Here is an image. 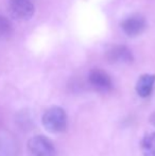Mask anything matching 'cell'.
Here are the masks:
<instances>
[{
	"instance_id": "obj_8",
	"label": "cell",
	"mask_w": 155,
	"mask_h": 156,
	"mask_svg": "<svg viewBox=\"0 0 155 156\" xmlns=\"http://www.w3.org/2000/svg\"><path fill=\"white\" fill-rule=\"evenodd\" d=\"M155 84V76L154 74L146 73L143 74L140 78L138 79L136 83V93L141 98H147L151 94L153 87Z\"/></svg>"
},
{
	"instance_id": "obj_2",
	"label": "cell",
	"mask_w": 155,
	"mask_h": 156,
	"mask_svg": "<svg viewBox=\"0 0 155 156\" xmlns=\"http://www.w3.org/2000/svg\"><path fill=\"white\" fill-rule=\"evenodd\" d=\"M30 156H56V149L48 137L36 135L30 138L27 144Z\"/></svg>"
},
{
	"instance_id": "obj_3",
	"label": "cell",
	"mask_w": 155,
	"mask_h": 156,
	"mask_svg": "<svg viewBox=\"0 0 155 156\" xmlns=\"http://www.w3.org/2000/svg\"><path fill=\"white\" fill-rule=\"evenodd\" d=\"M10 12L18 20H29L35 12L33 3L30 0H10Z\"/></svg>"
},
{
	"instance_id": "obj_5",
	"label": "cell",
	"mask_w": 155,
	"mask_h": 156,
	"mask_svg": "<svg viewBox=\"0 0 155 156\" xmlns=\"http://www.w3.org/2000/svg\"><path fill=\"white\" fill-rule=\"evenodd\" d=\"M88 81L95 89L101 93H107L113 89V82L107 72L102 69H93L89 72Z\"/></svg>"
},
{
	"instance_id": "obj_9",
	"label": "cell",
	"mask_w": 155,
	"mask_h": 156,
	"mask_svg": "<svg viewBox=\"0 0 155 156\" xmlns=\"http://www.w3.org/2000/svg\"><path fill=\"white\" fill-rule=\"evenodd\" d=\"M140 150L143 156H155V132L148 134L143 138Z\"/></svg>"
},
{
	"instance_id": "obj_10",
	"label": "cell",
	"mask_w": 155,
	"mask_h": 156,
	"mask_svg": "<svg viewBox=\"0 0 155 156\" xmlns=\"http://www.w3.org/2000/svg\"><path fill=\"white\" fill-rule=\"evenodd\" d=\"M13 34V25L6 17L0 15V38H8Z\"/></svg>"
},
{
	"instance_id": "obj_1",
	"label": "cell",
	"mask_w": 155,
	"mask_h": 156,
	"mask_svg": "<svg viewBox=\"0 0 155 156\" xmlns=\"http://www.w3.org/2000/svg\"><path fill=\"white\" fill-rule=\"evenodd\" d=\"M41 123L46 131L50 133H64L68 125V118H67L66 112L60 106H51L44 113L41 117Z\"/></svg>"
},
{
	"instance_id": "obj_11",
	"label": "cell",
	"mask_w": 155,
	"mask_h": 156,
	"mask_svg": "<svg viewBox=\"0 0 155 156\" xmlns=\"http://www.w3.org/2000/svg\"><path fill=\"white\" fill-rule=\"evenodd\" d=\"M149 121L153 126H155V112L151 114V116H150V118H149Z\"/></svg>"
},
{
	"instance_id": "obj_4",
	"label": "cell",
	"mask_w": 155,
	"mask_h": 156,
	"mask_svg": "<svg viewBox=\"0 0 155 156\" xmlns=\"http://www.w3.org/2000/svg\"><path fill=\"white\" fill-rule=\"evenodd\" d=\"M147 27L145 17L140 14H134L121 23V28L128 36L135 37L140 35Z\"/></svg>"
},
{
	"instance_id": "obj_6",
	"label": "cell",
	"mask_w": 155,
	"mask_h": 156,
	"mask_svg": "<svg viewBox=\"0 0 155 156\" xmlns=\"http://www.w3.org/2000/svg\"><path fill=\"white\" fill-rule=\"evenodd\" d=\"M19 151L16 138L8 131H0V156H17Z\"/></svg>"
},
{
	"instance_id": "obj_7",
	"label": "cell",
	"mask_w": 155,
	"mask_h": 156,
	"mask_svg": "<svg viewBox=\"0 0 155 156\" xmlns=\"http://www.w3.org/2000/svg\"><path fill=\"white\" fill-rule=\"evenodd\" d=\"M106 60L112 64L117 63H132L133 58L132 51L125 46H115L106 52Z\"/></svg>"
}]
</instances>
